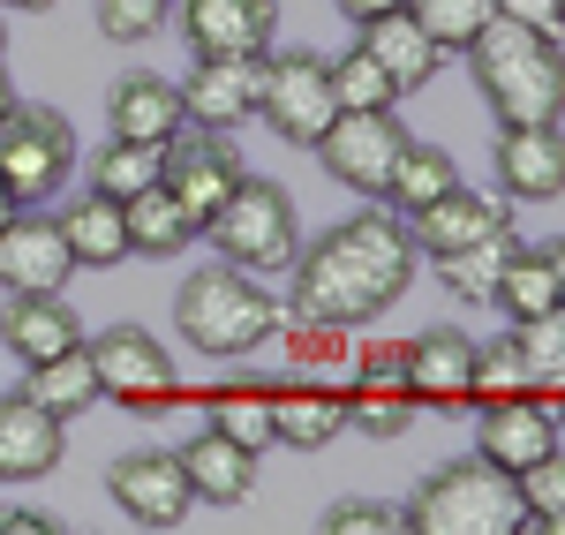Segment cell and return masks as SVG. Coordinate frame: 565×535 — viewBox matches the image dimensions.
Here are the masks:
<instances>
[{
    "mask_svg": "<svg viewBox=\"0 0 565 535\" xmlns=\"http://www.w3.org/2000/svg\"><path fill=\"white\" fill-rule=\"evenodd\" d=\"M498 15H513V23H543V31H558V0H498Z\"/></svg>",
    "mask_w": 565,
    "mask_h": 535,
    "instance_id": "7bdbcfd3",
    "label": "cell"
},
{
    "mask_svg": "<svg viewBox=\"0 0 565 535\" xmlns=\"http://www.w3.org/2000/svg\"><path fill=\"white\" fill-rule=\"evenodd\" d=\"M407 15L437 39V53H468L476 31L498 15V0H407Z\"/></svg>",
    "mask_w": 565,
    "mask_h": 535,
    "instance_id": "1f68e13d",
    "label": "cell"
},
{
    "mask_svg": "<svg viewBox=\"0 0 565 535\" xmlns=\"http://www.w3.org/2000/svg\"><path fill=\"white\" fill-rule=\"evenodd\" d=\"M84 347H90V370H98V400L129 407V415H167V407L189 400L174 377V355L143 324H114V332H98Z\"/></svg>",
    "mask_w": 565,
    "mask_h": 535,
    "instance_id": "52a82bcc",
    "label": "cell"
},
{
    "mask_svg": "<svg viewBox=\"0 0 565 535\" xmlns=\"http://www.w3.org/2000/svg\"><path fill=\"white\" fill-rule=\"evenodd\" d=\"M513 249H521V242H513V226H505V234H490V242L460 249V257H437V279H445L460 302H490V295H498V271H505Z\"/></svg>",
    "mask_w": 565,
    "mask_h": 535,
    "instance_id": "f1b7e54d",
    "label": "cell"
},
{
    "mask_svg": "<svg viewBox=\"0 0 565 535\" xmlns=\"http://www.w3.org/2000/svg\"><path fill=\"white\" fill-rule=\"evenodd\" d=\"M521 393H535V377H527L513 332H505V340H490V347H476V385H468V400L490 407V400H521Z\"/></svg>",
    "mask_w": 565,
    "mask_h": 535,
    "instance_id": "e575fe53",
    "label": "cell"
},
{
    "mask_svg": "<svg viewBox=\"0 0 565 535\" xmlns=\"http://www.w3.org/2000/svg\"><path fill=\"white\" fill-rule=\"evenodd\" d=\"M498 189L513 204L565 196V121H505V136H498Z\"/></svg>",
    "mask_w": 565,
    "mask_h": 535,
    "instance_id": "5bb4252c",
    "label": "cell"
},
{
    "mask_svg": "<svg viewBox=\"0 0 565 535\" xmlns=\"http://www.w3.org/2000/svg\"><path fill=\"white\" fill-rule=\"evenodd\" d=\"M407 422H415V400L399 393V385H354L348 393V430H362V438H407Z\"/></svg>",
    "mask_w": 565,
    "mask_h": 535,
    "instance_id": "8d00e7d4",
    "label": "cell"
},
{
    "mask_svg": "<svg viewBox=\"0 0 565 535\" xmlns=\"http://www.w3.org/2000/svg\"><path fill=\"white\" fill-rule=\"evenodd\" d=\"M189 53H271L279 0H174Z\"/></svg>",
    "mask_w": 565,
    "mask_h": 535,
    "instance_id": "2e32d148",
    "label": "cell"
},
{
    "mask_svg": "<svg viewBox=\"0 0 565 535\" xmlns=\"http://www.w3.org/2000/svg\"><path fill=\"white\" fill-rule=\"evenodd\" d=\"M23 393L45 407V415H84V407H98V370H90V347L76 340V347H61V355L31 362V377H23Z\"/></svg>",
    "mask_w": 565,
    "mask_h": 535,
    "instance_id": "83f0119b",
    "label": "cell"
},
{
    "mask_svg": "<svg viewBox=\"0 0 565 535\" xmlns=\"http://www.w3.org/2000/svg\"><path fill=\"white\" fill-rule=\"evenodd\" d=\"M551 446H558V415L535 400V393H521V400H490V407H482L476 452L490 460V468L521 475V468H535V460H543Z\"/></svg>",
    "mask_w": 565,
    "mask_h": 535,
    "instance_id": "ac0fdd59",
    "label": "cell"
},
{
    "mask_svg": "<svg viewBox=\"0 0 565 535\" xmlns=\"http://www.w3.org/2000/svg\"><path fill=\"white\" fill-rule=\"evenodd\" d=\"M399 377H407V400L415 407H468V385H476V340H468L460 324L415 332Z\"/></svg>",
    "mask_w": 565,
    "mask_h": 535,
    "instance_id": "9a60e30c",
    "label": "cell"
},
{
    "mask_svg": "<svg viewBox=\"0 0 565 535\" xmlns=\"http://www.w3.org/2000/svg\"><path fill=\"white\" fill-rule=\"evenodd\" d=\"M332 98H340V114H377V106H399V84H392L362 45H348L332 61Z\"/></svg>",
    "mask_w": 565,
    "mask_h": 535,
    "instance_id": "d6a6232c",
    "label": "cell"
},
{
    "mask_svg": "<svg viewBox=\"0 0 565 535\" xmlns=\"http://www.w3.org/2000/svg\"><path fill=\"white\" fill-rule=\"evenodd\" d=\"M15 106V84H8V61H0V114Z\"/></svg>",
    "mask_w": 565,
    "mask_h": 535,
    "instance_id": "681fc988",
    "label": "cell"
},
{
    "mask_svg": "<svg viewBox=\"0 0 565 535\" xmlns=\"http://www.w3.org/2000/svg\"><path fill=\"white\" fill-rule=\"evenodd\" d=\"M521 497H527V528L535 535H565V452L558 446L535 468H521Z\"/></svg>",
    "mask_w": 565,
    "mask_h": 535,
    "instance_id": "f35d334b",
    "label": "cell"
},
{
    "mask_svg": "<svg viewBox=\"0 0 565 535\" xmlns=\"http://www.w3.org/2000/svg\"><path fill=\"white\" fill-rule=\"evenodd\" d=\"M61 234H68V257L90 265V271H106V265L129 257V212H121V196H106V189L76 196V204L61 212Z\"/></svg>",
    "mask_w": 565,
    "mask_h": 535,
    "instance_id": "d4e9b609",
    "label": "cell"
},
{
    "mask_svg": "<svg viewBox=\"0 0 565 535\" xmlns=\"http://www.w3.org/2000/svg\"><path fill=\"white\" fill-rule=\"evenodd\" d=\"M543 265H551V279H558V302H565V234H558V242H543Z\"/></svg>",
    "mask_w": 565,
    "mask_h": 535,
    "instance_id": "bcb514c9",
    "label": "cell"
},
{
    "mask_svg": "<svg viewBox=\"0 0 565 535\" xmlns=\"http://www.w3.org/2000/svg\"><path fill=\"white\" fill-rule=\"evenodd\" d=\"M15 212H23V204H15V196H8V189H0V234H8V226H15Z\"/></svg>",
    "mask_w": 565,
    "mask_h": 535,
    "instance_id": "7dc6e473",
    "label": "cell"
},
{
    "mask_svg": "<svg viewBox=\"0 0 565 535\" xmlns=\"http://www.w3.org/2000/svg\"><path fill=\"white\" fill-rule=\"evenodd\" d=\"M468 76L498 121H565V53L543 23L490 15L468 45Z\"/></svg>",
    "mask_w": 565,
    "mask_h": 535,
    "instance_id": "7a4b0ae2",
    "label": "cell"
},
{
    "mask_svg": "<svg viewBox=\"0 0 565 535\" xmlns=\"http://www.w3.org/2000/svg\"><path fill=\"white\" fill-rule=\"evenodd\" d=\"M399 528H415V535H521L527 528L521 475L490 468L482 452L445 460L437 475H423V491L399 513Z\"/></svg>",
    "mask_w": 565,
    "mask_h": 535,
    "instance_id": "277c9868",
    "label": "cell"
},
{
    "mask_svg": "<svg viewBox=\"0 0 565 535\" xmlns=\"http://www.w3.org/2000/svg\"><path fill=\"white\" fill-rule=\"evenodd\" d=\"M174 324H181V340H189L196 355L234 362V355H257L264 340L279 332V302L264 295L257 271H242V265L218 257V265H204L196 279H181Z\"/></svg>",
    "mask_w": 565,
    "mask_h": 535,
    "instance_id": "3957f363",
    "label": "cell"
},
{
    "mask_svg": "<svg viewBox=\"0 0 565 535\" xmlns=\"http://www.w3.org/2000/svg\"><path fill=\"white\" fill-rule=\"evenodd\" d=\"M181 468H189L196 505H242V497H257V446L226 438V430H212V422L181 446Z\"/></svg>",
    "mask_w": 565,
    "mask_h": 535,
    "instance_id": "ffe728a7",
    "label": "cell"
},
{
    "mask_svg": "<svg viewBox=\"0 0 565 535\" xmlns=\"http://www.w3.org/2000/svg\"><path fill=\"white\" fill-rule=\"evenodd\" d=\"M287 355H295V370H354V324L295 317L287 324Z\"/></svg>",
    "mask_w": 565,
    "mask_h": 535,
    "instance_id": "d590c367",
    "label": "cell"
},
{
    "mask_svg": "<svg viewBox=\"0 0 565 535\" xmlns=\"http://www.w3.org/2000/svg\"><path fill=\"white\" fill-rule=\"evenodd\" d=\"M0 8H15V15H45L53 0H0Z\"/></svg>",
    "mask_w": 565,
    "mask_h": 535,
    "instance_id": "c3c4849f",
    "label": "cell"
},
{
    "mask_svg": "<svg viewBox=\"0 0 565 535\" xmlns=\"http://www.w3.org/2000/svg\"><path fill=\"white\" fill-rule=\"evenodd\" d=\"M385 528H399V513L377 505V497H340L324 513V535H385Z\"/></svg>",
    "mask_w": 565,
    "mask_h": 535,
    "instance_id": "60d3db41",
    "label": "cell"
},
{
    "mask_svg": "<svg viewBox=\"0 0 565 535\" xmlns=\"http://www.w3.org/2000/svg\"><path fill=\"white\" fill-rule=\"evenodd\" d=\"M174 0H98V31L114 45H143L151 31H167Z\"/></svg>",
    "mask_w": 565,
    "mask_h": 535,
    "instance_id": "ab89813d",
    "label": "cell"
},
{
    "mask_svg": "<svg viewBox=\"0 0 565 535\" xmlns=\"http://www.w3.org/2000/svg\"><path fill=\"white\" fill-rule=\"evenodd\" d=\"M242 174H249V167H242V151L226 143V129H204V136L181 129V136H167V151H159V181L189 204L196 234H204V220L234 196V181H242Z\"/></svg>",
    "mask_w": 565,
    "mask_h": 535,
    "instance_id": "8fae6325",
    "label": "cell"
},
{
    "mask_svg": "<svg viewBox=\"0 0 565 535\" xmlns=\"http://www.w3.org/2000/svg\"><path fill=\"white\" fill-rule=\"evenodd\" d=\"M271 430L295 452H324L332 438H348V393L287 377V385H271Z\"/></svg>",
    "mask_w": 565,
    "mask_h": 535,
    "instance_id": "603a6c76",
    "label": "cell"
},
{
    "mask_svg": "<svg viewBox=\"0 0 565 535\" xmlns=\"http://www.w3.org/2000/svg\"><path fill=\"white\" fill-rule=\"evenodd\" d=\"M106 121H114V136H129V143H167V136L189 129V106H181V84L136 68V76H121V84L106 90Z\"/></svg>",
    "mask_w": 565,
    "mask_h": 535,
    "instance_id": "44dd1931",
    "label": "cell"
},
{
    "mask_svg": "<svg viewBox=\"0 0 565 535\" xmlns=\"http://www.w3.org/2000/svg\"><path fill=\"white\" fill-rule=\"evenodd\" d=\"M204 234H212V249L226 257V265L257 271V279L295 271V257H302V220H295V196H287L279 181H264V174H242V181H234V196H226L212 220H204Z\"/></svg>",
    "mask_w": 565,
    "mask_h": 535,
    "instance_id": "5b68a950",
    "label": "cell"
},
{
    "mask_svg": "<svg viewBox=\"0 0 565 535\" xmlns=\"http://www.w3.org/2000/svg\"><path fill=\"white\" fill-rule=\"evenodd\" d=\"M513 347H521L527 377L551 385V377L565 370V302L558 310H535V317H513Z\"/></svg>",
    "mask_w": 565,
    "mask_h": 535,
    "instance_id": "74e56055",
    "label": "cell"
},
{
    "mask_svg": "<svg viewBox=\"0 0 565 535\" xmlns=\"http://www.w3.org/2000/svg\"><path fill=\"white\" fill-rule=\"evenodd\" d=\"M76 174V121L61 106H8L0 114V189L31 212L45 196H61Z\"/></svg>",
    "mask_w": 565,
    "mask_h": 535,
    "instance_id": "8992f818",
    "label": "cell"
},
{
    "mask_svg": "<svg viewBox=\"0 0 565 535\" xmlns=\"http://www.w3.org/2000/svg\"><path fill=\"white\" fill-rule=\"evenodd\" d=\"M407 287H415V234L399 226V212H354V220L324 226L295 257L287 310L324 317V324H370Z\"/></svg>",
    "mask_w": 565,
    "mask_h": 535,
    "instance_id": "6da1fadb",
    "label": "cell"
},
{
    "mask_svg": "<svg viewBox=\"0 0 565 535\" xmlns=\"http://www.w3.org/2000/svg\"><path fill=\"white\" fill-rule=\"evenodd\" d=\"M106 497L121 505V521H136V528H181V521L196 513L189 468H181V452H167V446L121 452V460L106 468Z\"/></svg>",
    "mask_w": 565,
    "mask_h": 535,
    "instance_id": "9c48e42d",
    "label": "cell"
},
{
    "mask_svg": "<svg viewBox=\"0 0 565 535\" xmlns=\"http://www.w3.org/2000/svg\"><path fill=\"white\" fill-rule=\"evenodd\" d=\"M68 422L61 415H45L31 393H15V400H0V483H45L53 468H61V438Z\"/></svg>",
    "mask_w": 565,
    "mask_h": 535,
    "instance_id": "d6986e66",
    "label": "cell"
},
{
    "mask_svg": "<svg viewBox=\"0 0 565 535\" xmlns=\"http://www.w3.org/2000/svg\"><path fill=\"white\" fill-rule=\"evenodd\" d=\"M354 31H362L354 45H362V53L385 68L392 84H399V98H407V90H423V84L437 76V61H445V53H437V39L423 31V23H415V15H407V8H392V15H370V23H354Z\"/></svg>",
    "mask_w": 565,
    "mask_h": 535,
    "instance_id": "7402d4cb",
    "label": "cell"
},
{
    "mask_svg": "<svg viewBox=\"0 0 565 535\" xmlns=\"http://www.w3.org/2000/svg\"><path fill=\"white\" fill-rule=\"evenodd\" d=\"M399 143H407V129H399L392 106H377V114H332V129L317 136V159H324V174L340 181V189L377 196L392 159H399Z\"/></svg>",
    "mask_w": 565,
    "mask_h": 535,
    "instance_id": "30bf717a",
    "label": "cell"
},
{
    "mask_svg": "<svg viewBox=\"0 0 565 535\" xmlns=\"http://www.w3.org/2000/svg\"><path fill=\"white\" fill-rule=\"evenodd\" d=\"M0 61H8V15H0Z\"/></svg>",
    "mask_w": 565,
    "mask_h": 535,
    "instance_id": "f907efd6",
    "label": "cell"
},
{
    "mask_svg": "<svg viewBox=\"0 0 565 535\" xmlns=\"http://www.w3.org/2000/svg\"><path fill=\"white\" fill-rule=\"evenodd\" d=\"M452 181H460V167H452V151H445V143H430V136H407L377 196H385V204L399 212V220H415V212H423V204H437V196H445Z\"/></svg>",
    "mask_w": 565,
    "mask_h": 535,
    "instance_id": "484cf974",
    "label": "cell"
},
{
    "mask_svg": "<svg viewBox=\"0 0 565 535\" xmlns=\"http://www.w3.org/2000/svg\"><path fill=\"white\" fill-rule=\"evenodd\" d=\"M159 151H167V143H129V136H114V143L90 159V189H106V196L151 189V181H159Z\"/></svg>",
    "mask_w": 565,
    "mask_h": 535,
    "instance_id": "836d02e7",
    "label": "cell"
},
{
    "mask_svg": "<svg viewBox=\"0 0 565 535\" xmlns=\"http://www.w3.org/2000/svg\"><path fill=\"white\" fill-rule=\"evenodd\" d=\"M204 415H212V430H226V438H242V446H279V430H271V393H257V385H226V393H212L204 400Z\"/></svg>",
    "mask_w": 565,
    "mask_h": 535,
    "instance_id": "f546056e",
    "label": "cell"
},
{
    "mask_svg": "<svg viewBox=\"0 0 565 535\" xmlns=\"http://www.w3.org/2000/svg\"><path fill=\"white\" fill-rule=\"evenodd\" d=\"M535 400H543V407H551V415H558V422H565V370H558V377H551V385H535Z\"/></svg>",
    "mask_w": 565,
    "mask_h": 535,
    "instance_id": "f6af8a7d",
    "label": "cell"
},
{
    "mask_svg": "<svg viewBox=\"0 0 565 535\" xmlns=\"http://www.w3.org/2000/svg\"><path fill=\"white\" fill-rule=\"evenodd\" d=\"M513 226V196H498V189H445L437 204H423L407 234H415V257H460V249H476L490 234H505Z\"/></svg>",
    "mask_w": 565,
    "mask_h": 535,
    "instance_id": "4fadbf2b",
    "label": "cell"
},
{
    "mask_svg": "<svg viewBox=\"0 0 565 535\" xmlns=\"http://www.w3.org/2000/svg\"><path fill=\"white\" fill-rule=\"evenodd\" d=\"M0 535H61V521L39 513V505H8V513H0Z\"/></svg>",
    "mask_w": 565,
    "mask_h": 535,
    "instance_id": "b9f144b4",
    "label": "cell"
},
{
    "mask_svg": "<svg viewBox=\"0 0 565 535\" xmlns=\"http://www.w3.org/2000/svg\"><path fill=\"white\" fill-rule=\"evenodd\" d=\"M68 271H76V257H68L61 220L15 212V226L0 234V287H8V295H61Z\"/></svg>",
    "mask_w": 565,
    "mask_h": 535,
    "instance_id": "e0dca14e",
    "label": "cell"
},
{
    "mask_svg": "<svg viewBox=\"0 0 565 535\" xmlns=\"http://www.w3.org/2000/svg\"><path fill=\"white\" fill-rule=\"evenodd\" d=\"M76 340H84V317L68 310L61 295H8L0 347L15 362H45V355H61V347H76Z\"/></svg>",
    "mask_w": 565,
    "mask_h": 535,
    "instance_id": "cb8c5ba5",
    "label": "cell"
},
{
    "mask_svg": "<svg viewBox=\"0 0 565 535\" xmlns=\"http://www.w3.org/2000/svg\"><path fill=\"white\" fill-rule=\"evenodd\" d=\"M121 212H129V257H181L196 242V220H189V204H181L167 181L121 196Z\"/></svg>",
    "mask_w": 565,
    "mask_h": 535,
    "instance_id": "4316f807",
    "label": "cell"
},
{
    "mask_svg": "<svg viewBox=\"0 0 565 535\" xmlns=\"http://www.w3.org/2000/svg\"><path fill=\"white\" fill-rule=\"evenodd\" d=\"M189 84H181V106L196 129H242L264 98V53H189Z\"/></svg>",
    "mask_w": 565,
    "mask_h": 535,
    "instance_id": "7c38bea8",
    "label": "cell"
},
{
    "mask_svg": "<svg viewBox=\"0 0 565 535\" xmlns=\"http://www.w3.org/2000/svg\"><path fill=\"white\" fill-rule=\"evenodd\" d=\"M257 114L271 121L279 143H295V151H317V136L332 129V114H340V98H332V61L324 53H264V98Z\"/></svg>",
    "mask_w": 565,
    "mask_h": 535,
    "instance_id": "ba28073f",
    "label": "cell"
},
{
    "mask_svg": "<svg viewBox=\"0 0 565 535\" xmlns=\"http://www.w3.org/2000/svg\"><path fill=\"white\" fill-rule=\"evenodd\" d=\"M490 302H505V317H535V310H558V279L543 265V249H513L505 271H498V295Z\"/></svg>",
    "mask_w": 565,
    "mask_h": 535,
    "instance_id": "4dcf8cb0",
    "label": "cell"
},
{
    "mask_svg": "<svg viewBox=\"0 0 565 535\" xmlns=\"http://www.w3.org/2000/svg\"><path fill=\"white\" fill-rule=\"evenodd\" d=\"M348 23H370V15H392V8H407V0H332Z\"/></svg>",
    "mask_w": 565,
    "mask_h": 535,
    "instance_id": "ee69618b",
    "label": "cell"
},
{
    "mask_svg": "<svg viewBox=\"0 0 565 535\" xmlns=\"http://www.w3.org/2000/svg\"><path fill=\"white\" fill-rule=\"evenodd\" d=\"M558 31H565V0H558Z\"/></svg>",
    "mask_w": 565,
    "mask_h": 535,
    "instance_id": "816d5d0a",
    "label": "cell"
}]
</instances>
